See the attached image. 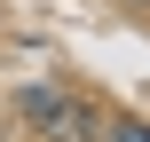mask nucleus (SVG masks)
Here are the masks:
<instances>
[{"instance_id": "nucleus-1", "label": "nucleus", "mask_w": 150, "mask_h": 142, "mask_svg": "<svg viewBox=\"0 0 150 142\" xmlns=\"http://www.w3.org/2000/svg\"><path fill=\"white\" fill-rule=\"evenodd\" d=\"M111 142H150V126H142V119H127V126H119Z\"/></svg>"}]
</instances>
